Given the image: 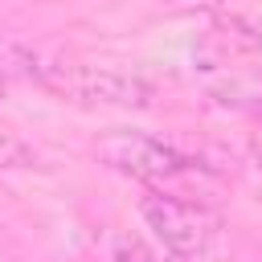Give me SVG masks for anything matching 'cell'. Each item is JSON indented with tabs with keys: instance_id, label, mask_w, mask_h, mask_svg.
Masks as SVG:
<instances>
[{
	"instance_id": "obj_7",
	"label": "cell",
	"mask_w": 262,
	"mask_h": 262,
	"mask_svg": "<svg viewBox=\"0 0 262 262\" xmlns=\"http://www.w3.org/2000/svg\"><path fill=\"white\" fill-rule=\"evenodd\" d=\"M217 4H225V0H172V8H217Z\"/></svg>"
},
{
	"instance_id": "obj_8",
	"label": "cell",
	"mask_w": 262,
	"mask_h": 262,
	"mask_svg": "<svg viewBox=\"0 0 262 262\" xmlns=\"http://www.w3.org/2000/svg\"><path fill=\"white\" fill-rule=\"evenodd\" d=\"M4 86H8V78H4V74H0V98H4Z\"/></svg>"
},
{
	"instance_id": "obj_3",
	"label": "cell",
	"mask_w": 262,
	"mask_h": 262,
	"mask_svg": "<svg viewBox=\"0 0 262 262\" xmlns=\"http://www.w3.org/2000/svg\"><path fill=\"white\" fill-rule=\"evenodd\" d=\"M139 217L147 221V229L164 242V250L172 258H201L217 233V221L213 213H205L201 205L192 201H180V196H164V192H147L139 201Z\"/></svg>"
},
{
	"instance_id": "obj_10",
	"label": "cell",
	"mask_w": 262,
	"mask_h": 262,
	"mask_svg": "<svg viewBox=\"0 0 262 262\" xmlns=\"http://www.w3.org/2000/svg\"><path fill=\"white\" fill-rule=\"evenodd\" d=\"M176 262H184V258H176Z\"/></svg>"
},
{
	"instance_id": "obj_9",
	"label": "cell",
	"mask_w": 262,
	"mask_h": 262,
	"mask_svg": "<svg viewBox=\"0 0 262 262\" xmlns=\"http://www.w3.org/2000/svg\"><path fill=\"white\" fill-rule=\"evenodd\" d=\"M258 160H262V143H258Z\"/></svg>"
},
{
	"instance_id": "obj_1",
	"label": "cell",
	"mask_w": 262,
	"mask_h": 262,
	"mask_svg": "<svg viewBox=\"0 0 262 262\" xmlns=\"http://www.w3.org/2000/svg\"><path fill=\"white\" fill-rule=\"evenodd\" d=\"M33 74L41 86H49L53 94L70 98V102H86V106H151L156 90L151 82L123 74V70H102V66H37Z\"/></svg>"
},
{
	"instance_id": "obj_5",
	"label": "cell",
	"mask_w": 262,
	"mask_h": 262,
	"mask_svg": "<svg viewBox=\"0 0 262 262\" xmlns=\"http://www.w3.org/2000/svg\"><path fill=\"white\" fill-rule=\"evenodd\" d=\"M37 164H41L37 147L25 143L20 135H12V131L0 127V172H12V168H37Z\"/></svg>"
},
{
	"instance_id": "obj_2",
	"label": "cell",
	"mask_w": 262,
	"mask_h": 262,
	"mask_svg": "<svg viewBox=\"0 0 262 262\" xmlns=\"http://www.w3.org/2000/svg\"><path fill=\"white\" fill-rule=\"evenodd\" d=\"M94 156L106 168H115L123 176H135V180H147V184L172 180V176H180L188 168V160L172 143H164V139H156L147 131H131V127L102 131L94 139Z\"/></svg>"
},
{
	"instance_id": "obj_4",
	"label": "cell",
	"mask_w": 262,
	"mask_h": 262,
	"mask_svg": "<svg viewBox=\"0 0 262 262\" xmlns=\"http://www.w3.org/2000/svg\"><path fill=\"white\" fill-rule=\"evenodd\" d=\"M213 98L237 111H262V78H229L225 86L213 90Z\"/></svg>"
},
{
	"instance_id": "obj_6",
	"label": "cell",
	"mask_w": 262,
	"mask_h": 262,
	"mask_svg": "<svg viewBox=\"0 0 262 262\" xmlns=\"http://www.w3.org/2000/svg\"><path fill=\"white\" fill-rule=\"evenodd\" d=\"M115 262H156V258H151V250H147V246H139V242L123 237V242L115 246Z\"/></svg>"
}]
</instances>
